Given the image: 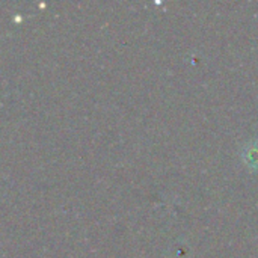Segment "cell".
I'll return each mask as SVG.
<instances>
[{
    "mask_svg": "<svg viewBox=\"0 0 258 258\" xmlns=\"http://www.w3.org/2000/svg\"><path fill=\"white\" fill-rule=\"evenodd\" d=\"M242 156H243L245 163H246L249 168L258 169V142H254V144L246 145Z\"/></svg>",
    "mask_w": 258,
    "mask_h": 258,
    "instance_id": "1",
    "label": "cell"
}]
</instances>
